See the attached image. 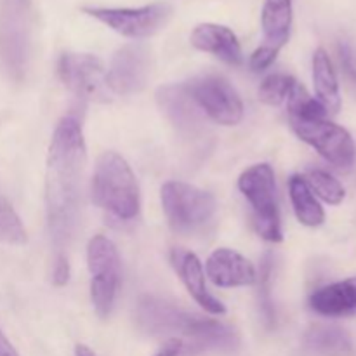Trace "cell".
I'll return each mask as SVG.
<instances>
[{
    "mask_svg": "<svg viewBox=\"0 0 356 356\" xmlns=\"http://www.w3.org/2000/svg\"><path fill=\"white\" fill-rule=\"evenodd\" d=\"M86 160L82 124L75 115H65L52 134L45 169V211L56 256H66L79 228Z\"/></svg>",
    "mask_w": 356,
    "mask_h": 356,
    "instance_id": "cell-1",
    "label": "cell"
},
{
    "mask_svg": "<svg viewBox=\"0 0 356 356\" xmlns=\"http://www.w3.org/2000/svg\"><path fill=\"white\" fill-rule=\"evenodd\" d=\"M134 318L141 332L152 337L179 339L184 350L195 353L233 351L240 344L238 334L228 323L188 313L155 296H143L139 299Z\"/></svg>",
    "mask_w": 356,
    "mask_h": 356,
    "instance_id": "cell-2",
    "label": "cell"
},
{
    "mask_svg": "<svg viewBox=\"0 0 356 356\" xmlns=\"http://www.w3.org/2000/svg\"><path fill=\"white\" fill-rule=\"evenodd\" d=\"M92 202L117 221L131 222L139 216L141 198L131 165L122 155L104 152L97 159L90 184Z\"/></svg>",
    "mask_w": 356,
    "mask_h": 356,
    "instance_id": "cell-3",
    "label": "cell"
},
{
    "mask_svg": "<svg viewBox=\"0 0 356 356\" xmlns=\"http://www.w3.org/2000/svg\"><path fill=\"white\" fill-rule=\"evenodd\" d=\"M31 0H0V68L13 82L26 79L33 45Z\"/></svg>",
    "mask_w": 356,
    "mask_h": 356,
    "instance_id": "cell-4",
    "label": "cell"
},
{
    "mask_svg": "<svg viewBox=\"0 0 356 356\" xmlns=\"http://www.w3.org/2000/svg\"><path fill=\"white\" fill-rule=\"evenodd\" d=\"M160 202L172 232L191 236L207 232L218 211L216 198L183 181H169L160 190Z\"/></svg>",
    "mask_w": 356,
    "mask_h": 356,
    "instance_id": "cell-5",
    "label": "cell"
},
{
    "mask_svg": "<svg viewBox=\"0 0 356 356\" xmlns=\"http://www.w3.org/2000/svg\"><path fill=\"white\" fill-rule=\"evenodd\" d=\"M238 190L252 209L256 232L261 238L278 243L284 240L280 211L277 204V181L270 163H256L238 177Z\"/></svg>",
    "mask_w": 356,
    "mask_h": 356,
    "instance_id": "cell-6",
    "label": "cell"
},
{
    "mask_svg": "<svg viewBox=\"0 0 356 356\" xmlns=\"http://www.w3.org/2000/svg\"><path fill=\"white\" fill-rule=\"evenodd\" d=\"M87 266L90 273V301L97 316L108 318L120 287V256L115 243L104 235H94L87 245Z\"/></svg>",
    "mask_w": 356,
    "mask_h": 356,
    "instance_id": "cell-7",
    "label": "cell"
},
{
    "mask_svg": "<svg viewBox=\"0 0 356 356\" xmlns=\"http://www.w3.org/2000/svg\"><path fill=\"white\" fill-rule=\"evenodd\" d=\"M87 16L106 24L127 38H148L159 33L172 16V7L165 2L143 7H83Z\"/></svg>",
    "mask_w": 356,
    "mask_h": 356,
    "instance_id": "cell-8",
    "label": "cell"
},
{
    "mask_svg": "<svg viewBox=\"0 0 356 356\" xmlns=\"http://www.w3.org/2000/svg\"><path fill=\"white\" fill-rule=\"evenodd\" d=\"M292 131L301 141L315 148L337 169H351L356 160V145L350 132L327 118H292Z\"/></svg>",
    "mask_w": 356,
    "mask_h": 356,
    "instance_id": "cell-9",
    "label": "cell"
},
{
    "mask_svg": "<svg viewBox=\"0 0 356 356\" xmlns=\"http://www.w3.org/2000/svg\"><path fill=\"white\" fill-rule=\"evenodd\" d=\"M188 92L204 115L221 125H236L243 118V103L235 87L221 75H202L186 82Z\"/></svg>",
    "mask_w": 356,
    "mask_h": 356,
    "instance_id": "cell-10",
    "label": "cell"
},
{
    "mask_svg": "<svg viewBox=\"0 0 356 356\" xmlns=\"http://www.w3.org/2000/svg\"><path fill=\"white\" fill-rule=\"evenodd\" d=\"M58 75L63 86L80 99L92 103H108L111 99L104 65L96 56L65 52L58 61Z\"/></svg>",
    "mask_w": 356,
    "mask_h": 356,
    "instance_id": "cell-11",
    "label": "cell"
},
{
    "mask_svg": "<svg viewBox=\"0 0 356 356\" xmlns=\"http://www.w3.org/2000/svg\"><path fill=\"white\" fill-rule=\"evenodd\" d=\"M294 10L292 0H264L261 13V26H263V44L252 52L249 65L254 72L266 70L273 65L278 52L291 38Z\"/></svg>",
    "mask_w": 356,
    "mask_h": 356,
    "instance_id": "cell-12",
    "label": "cell"
},
{
    "mask_svg": "<svg viewBox=\"0 0 356 356\" xmlns=\"http://www.w3.org/2000/svg\"><path fill=\"white\" fill-rule=\"evenodd\" d=\"M156 103L167 120L183 138L200 139L207 134L204 111L198 108L186 83H167L156 90Z\"/></svg>",
    "mask_w": 356,
    "mask_h": 356,
    "instance_id": "cell-13",
    "label": "cell"
},
{
    "mask_svg": "<svg viewBox=\"0 0 356 356\" xmlns=\"http://www.w3.org/2000/svg\"><path fill=\"white\" fill-rule=\"evenodd\" d=\"M152 59L148 49L143 45H124L115 52L106 72V86L110 92L131 96L145 89L149 79Z\"/></svg>",
    "mask_w": 356,
    "mask_h": 356,
    "instance_id": "cell-14",
    "label": "cell"
},
{
    "mask_svg": "<svg viewBox=\"0 0 356 356\" xmlns=\"http://www.w3.org/2000/svg\"><path fill=\"white\" fill-rule=\"evenodd\" d=\"M169 259L172 268L176 270L177 277L181 278V282L184 284L186 291L190 292L191 298L202 306L207 313L211 315H225L226 308L219 299H216L214 296L209 292L207 285H205V273L204 268H202L200 259L195 256L193 252L186 249H179V247H174L169 254Z\"/></svg>",
    "mask_w": 356,
    "mask_h": 356,
    "instance_id": "cell-15",
    "label": "cell"
},
{
    "mask_svg": "<svg viewBox=\"0 0 356 356\" xmlns=\"http://www.w3.org/2000/svg\"><path fill=\"white\" fill-rule=\"evenodd\" d=\"M205 271L218 287H247L257 282V271L249 259L232 249H218L209 256Z\"/></svg>",
    "mask_w": 356,
    "mask_h": 356,
    "instance_id": "cell-16",
    "label": "cell"
},
{
    "mask_svg": "<svg viewBox=\"0 0 356 356\" xmlns=\"http://www.w3.org/2000/svg\"><path fill=\"white\" fill-rule=\"evenodd\" d=\"M191 45L198 51L209 52L232 66H240L243 63L242 47L228 26L216 23H202L191 31Z\"/></svg>",
    "mask_w": 356,
    "mask_h": 356,
    "instance_id": "cell-17",
    "label": "cell"
},
{
    "mask_svg": "<svg viewBox=\"0 0 356 356\" xmlns=\"http://www.w3.org/2000/svg\"><path fill=\"white\" fill-rule=\"evenodd\" d=\"M309 308L322 316L356 315V277L325 285L309 296Z\"/></svg>",
    "mask_w": 356,
    "mask_h": 356,
    "instance_id": "cell-18",
    "label": "cell"
},
{
    "mask_svg": "<svg viewBox=\"0 0 356 356\" xmlns=\"http://www.w3.org/2000/svg\"><path fill=\"white\" fill-rule=\"evenodd\" d=\"M313 86L316 99L323 104L327 113H337L341 110V90L330 56L323 47L313 54Z\"/></svg>",
    "mask_w": 356,
    "mask_h": 356,
    "instance_id": "cell-19",
    "label": "cell"
},
{
    "mask_svg": "<svg viewBox=\"0 0 356 356\" xmlns=\"http://www.w3.org/2000/svg\"><path fill=\"white\" fill-rule=\"evenodd\" d=\"M351 350L350 337L336 327L315 325L302 341L305 356H350Z\"/></svg>",
    "mask_w": 356,
    "mask_h": 356,
    "instance_id": "cell-20",
    "label": "cell"
},
{
    "mask_svg": "<svg viewBox=\"0 0 356 356\" xmlns=\"http://www.w3.org/2000/svg\"><path fill=\"white\" fill-rule=\"evenodd\" d=\"M289 195H291L296 218L299 219L301 225L308 226V228H316V226L323 225V221H325V211L320 205V202L316 200L315 193L309 190L305 177L299 176V174H294L289 179Z\"/></svg>",
    "mask_w": 356,
    "mask_h": 356,
    "instance_id": "cell-21",
    "label": "cell"
},
{
    "mask_svg": "<svg viewBox=\"0 0 356 356\" xmlns=\"http://www.w3.org/2000/svg\"><path fill=\"white\" fill-rule=\"evenodd\" d=\"M306 183L309 190L315 193V197L322 198L329 205H339L346 198V190L341 184L339 179L322 169H312L306 174Z\"/></svg>",
    "mask_w": 356,
    "mask_h": 356,
    "instance_id": "cell-22",
    "label": "cell"
},
{
    "mask_svg": "<svg viewBox=\"0 0 356 356\" xmlns=\"http://www.w3.org/2000/svg\"><path fill=\"white\" fill-rule=\"evenodd\" d=\"M298 80L285 73H273L266 76L259 86V99L270 106H282L287 104L289 97L294 92Z\"/></svg>",
    "mask_w": 356,
    "mask_h": 356,
    "instance_id": "cell-23",
    "label": "cell"
},
{
    "mask_svg": "<svg viewBox=\"0 0 356 356\" xmlns=\"http://www.w3.org/2000/svg\"><path fill=\"white\" fill-rule=\"evenodd\" d=\"M28 240L21 218L10 202L0 191V243L6 245H24Z\"/></svg>",
    "mask_w": 356,
    "mask_h": 356,
    "instance_id": "cell-24",
    "label": "cell"
},
{
    "mask_svg": "<svg viewBox=\"0 0 356 356\" xmlns=\"http://www.w3.org/2000/svg\"><path fill=\"white\" fill-rule=\"evenodd\" d=\"M273 254L266 252L263 257V263H261V273L257 275V280H259V292H257V298H259V309L261 315H263L264 323L268 327L275 325V305H273V294H271V285H273Z\"/></svg>",
    "mask_w": 356,
    "mask_h": 356,
    "instance_id": "cell-25",
    "label": "cell"
},
{
    "mask_svg": "<svg viewBox=\"0 0 356 356\" xmlns=\"http://www.w3.org/2000/svg\"><path fill=\"white\" fill-rule=\"evenodd\" d=\"M70 278V263L68 256H56L54 259V270H52V282L58 287L68 284Z\"/></svg>",
    "mask_w": 356,
    "mask_h": 356,
    "instance_id": "cell-26",
    "label": "cell"
},
{
    "mask_svg": "<svg viewBox=\"0 0 356 356\" xmlns=\"http://www.w3.org/2000/svg\"><path fill=\"white\" fill-rule=\"evenodd\" d=\"M339 59H341V66H343L348 79H351L356 83V65H355L353 51H351V47L346 44V42H341L339 44Z\"/></svg>",
    "mask_w": 356,
    "mask_h": 356,
    "instance_id": "cell-27",
    "label": "cell"
},
{
    "mask_svg": "<svg viewBox=\"0 0 356 356\" xmlns=\"http://www.w3.org/2000/svg\"><path fill=\"white\" fill-rule=\"evenodd\" d=\"M184 346L179 339H167L165 344L162 346V350L159 351L155 356H179L183 353Z\"/></svg>",
    "mask_w": 356,
    "mask_h": 356,
    "instance_id": "cell-28",
    "label": "cell"
},
{
    "mask_svg": "<svg viewBox=\"0 0 356 356\" xmlns=\"http://www.w3.org/2000/svg\"><path fill=\"white\" fill-rule=\"evenodd\" d=\"M0 356H19L17 355L16 348L10 344V341L7 339L6 334L2 332V329H0Z\"/></svg>",
    "mask_w": 356,
    "mask_h": 356,
    "instance_id": "cell-29",
    "label": "cell"
},
{
    "mask_svg": "<svg viewBox=\"0 0 356 356\" xmlns=\"http://www.w3.org/2000/svg\"><path fill=\"white\" fill-rule=\"evenodd\" d=\"M75 356H97L90 348H87L86 344H76L75 346Z\"/></svg>",
    "mask_w": 356,
    "mask_h": 356,
    "instance_id": "cell-30",
    "label": "cell"
}]
</instances>
